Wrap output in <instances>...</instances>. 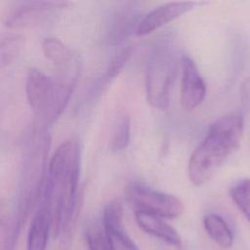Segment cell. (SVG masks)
Listing matches in <instances>:
<instances>
[{
	"instance_id": "obj_18",
	"label": "cell",
	"mask_w": 250,
	"mask_h": 250,
	"mask_svg": "<svg viewBox=\"0 0 250 250\" xmlns=\"http://www.w3.org/2000/svg\"><path fill=\"white\" fill-rule=\"evenodd\" d=\"M24 44V38L20 33L7 34L2 37L0 43L1 66H8L15 62Z\"/></svg>"
},
{
	"instance_id": "obj_6",
	"label": "cell",
	"mask_w": 250,
	"mask_h": 250,
	"mask_svg": "<svg viewBox=\"0 0 250 250\" xmlns=\"http://www.w3.org/2000/svg\"><path fill=\"white\" fill-rule=\"evenodd\" d=\"M129 200L138 207V210L146 211L166 219H174L181 216L185 206L183 201L170 193H166L143 184H133L128 188Z\"/></svg>"
},
{
	"instance_id": "obj_17",
	"label": "cell",
	"mask_w": 250,
	"mask_h": 250,
	"mask_svg": "<svg viewBox=\"0 0 250 250\" xmlns=\"http://www.w3.org/2000/svg\"><path fill=\"white\" fill-rule=\"evenodd\" d=\"M130 137L131 118L126 111H122L113 122L110 137V149L115 152L124 150L130 143Z\"/></svg>"
},
{
	"instance_id": "obj_12",
	"label": "cell",
	"mask_w": 250,
	"mask_h": 250,
	"mask_svg": "<svg viewBox=\"0 0 250 250\" xmlns=\"http://www.w3.org/2000/svg\"><path fill=\"white\" fill-rule=\"evenodd\" d=\"M45 58L56 67L57 71L77 72L81 70L79 56L65 43L56 37H47L42 42Z\"/></svg>"
},
{
	"instance_id": "obj_2",
	"label": "cell",
	"mask_w": 250,
	"mask_h": 250,
	"mask_svg": "<svg viewBox=\"0 0 250 250\" xmlns=\"http://www.w3.org/2000/svg\"><path fill=\"white\" fill-rule=\"evenodd\" d=\"M244 117L232 112L217 119L190 154L188 164L189 181L195 186L209 182L227 158L239 146Z\"/></svg>"
},
{
	"instance_id": "obj_5",
	"label": "cell",
	"mask_w": 250,
	"mask_h": 250,
	"mask_svg": "<svg viewBox=\"0 0 250 250\" xmlns=\"http://www.w3.org/2000/svg\"><path fill=\"white\" fill-rule=\"evenodd\" d=\"M178 70V60L173 45L162 41L154 46L146 67L145 87L148 104L157 109H166Z\"/></svg>"
},
{
	"instance_id": "obj_7",
	"label": "cell",
	"mask_w": 250,
	"mask_h": 250,
	"mask_svg": "<svg viewBox=\"0 0 250 250\" xmlns=\"http://www.w3.org/2000/svg\"><path fill=\"white\" fill-rule=\"evenodd\" d=\"M71 3L67 1H25L17 5L6 19L10 29L28 28L40 25Z\"/></svg>"
},
{
	"instance_id": "obj_20",
	"label": "cell",
	"mask_w": 250,
	"mask_h": 250,
	"mask_svg": "<svg viewBox=\"0 0 250 250\" xmlns=\"http://www.w3.org/2000/svg\"><path fill=\"white\" fill-rule=\"evenodd\" d=\"M88 250H111L103 228L97 225L89 226L85 230Z\"/></svg>"
},
{
	"instance_id": "obj_9",
	"label": "cell",
	"mask_w": 250,
	"mask_h": 250,
	"mask_svg": "<svg viewBox=\"0 0 250 250\" xmlns=\"http://www.w3.org/2000/svg\"><path fill=\"white\" fill-rule=\"evenodd\" d=\"M142 11L137 2H124L120 4L109 18L106 28V39L112 44L123 42L131 33H135L142 20Z\"/></svg>"
},
{
	"instance_id": "obj_1",
	"label": "cell",
	"mask_w": 250,
	"mask_h": 250,
	"mask_svg": "<svg viewBox=\"0 0 250 250\" xmlns=\"http://www.w3.org/2000/svg\"><path fill=\"white\" fill-rule=\"evenodd\" d=\"M82 146L77 138L62 143L50 158L39 205L47 211L55 237L67 243L74 228L79 205V177Z\"/></svg>"
},
{
	"instance_id": "obj_8",
	"label": "cell",
	"mask_w": 250,
	"mask_h": 250,
	"mask_svg": "<svg viewBox=\"0 0 250 250\" xmlns=\"http://www.w3.org/2000/svg\"><path fill=\"white\" fill-rule=\"evenodd\" d=\"M206 96V84L194 62L187 55L181 58V105L184 110L195 109Z\"/></svg>"
},
{
	"instance_id": "obj_14",
	"label": "cell",
	"mask_w": 250,
	"mask_h": 250,
	"mask_svg": "<svg viewBox=\"0 0 250 250\" xmlns=\"http://www.w3.org/2000/svg\"><path fill=\"white\" fill-rule=\"evenodd\" d=\"M50 232L52 228L49 215L45 208L39 205L28 229L26 250H46Z\"/></svg>"
},
{
	"instance_id": "obj_19",
	"label": "cell",
	"mask_w": 250,
	"mask_h": 250,
	"mask_svg": "<svg viewBox=\"0 0 250 250\" xmlns=\"http://www.w3.org/2000/svg\"><path fill=\"white\" fill-rule=\"evenodd\" d=\"M229 194L236 207L250 224V179L235 182L229 188Z\"/></svg>"
},
{
	"instance_id": "obj_10",
	"label": "cell",
	"mask_w": 250,
	"mask_h": 250,
	"mask_svg": "<svg viewBox=\"0 0 250 250\" xmlns=\"http://www.w3.org/2000/svg\"><path fill=\"white\" fill-rule=\"evenodd\" d=\"M103 229L111 250H140L126 232L123 212L119 201L107 203L103 212Z\"/></svg>"
},
{
	"instance_id": "obj_13",
	"label": "cell",
	"mask_w": 250,
	"mask_h": 250,
	"mask_svg": "<svg viewBox=\"0 0 250 250\" xmlns=\"http://www.w3.org/2000/svg\"><path fill=\"white\" fill-rule=\"evenodd\" d=\"M135 221L138 227L147 234H150L165 243L180 248L182 246V239L177 230L165 222L164 218L157 215L137 210L135 212Z\"/></svg>"
},
{
	"instance_id": "obj_11",
	"label": "cell",
	"mask_w": 250,
	"mask_h": 250,
	"mask_svg": "<svg viewBox=\"0 0 250 250\" xmlns=\"http://www.w3.org/2000/svg\"><path fill=\"white\" fill-rule=\"evenodd\" d=\"M196 4L195 2H168L160 5L142 17L135 34L137 36L147 35L189 12Z\"/></svg>"
},
{
	"instance_id": "obj_16",
	"label": "cell",
	"mask_w": 250,
	"mask_h": 250,
	"mask_svg": "<svg viewBox=\"0 0 250 250\" xmlns=\"http://www.w3.org/2000/svg\"><path fill=\"white\" fill-rule=\"evenodd\" d=\"M204 229L209 237L220 247L229 248L233 243V235L226 220L216 214L208 213L203 218Z\"/></svg>"
},
{
	"instance_id": "obj_21",
	"label": "cell",
	"mask_w": 250,
	"mask_h": 250,
	"mask_svg": "<svg viewBox=\"0 0 250 250\" xmlns=\"http://www.w3.org/2000/svg\"><path fill=\"white\" fill-rule=\"evenodd\" d=\"M240 101L242 104V108L249 112L250 111V76L245 77L241 82L240 89Z\"/></svg>"
},
{
	"instance_id": "obj_4",
	"label": "cell",
	"mask_w": 250,
	"mask_h": 250,
	"mask_svg": "<svg viewBox=\"0 0 250 250\" xmlns=\"http://www.w3.org/2000/svg\"><path fill=\"white\" fill-rule=\"evenodd\" d=\"M78 77V74L60 71L55 75H48L38 68L28 70L25 94L34 113L32 127L49 130L65 109Z\"/></svg>"
},
{
	"instance_id": "obj_15",
	"label": "cell",
	"mask_w": 250,
	"mask_h": 250,
	"mask_svg": "<svg viewBox=\"0 0 250 250\" xmlns=\"http://www.w3.org/2000/svg\"><path fill=\"white\" fill-rule=\"evenodd\" d=\"M133 51H134V46L132 44H129L121 48L114 55V57L110 60L107 67L105 68L104 74L96 81L95 85L92 87V92H91L92 98L94 99L99 98L107 89L110 83L122 71L124 65L130 59Z\"/></svg>"
},
{
	"instance_id": "obj_3",
	"label": "cell",
	"mask_w": 250,
	"mask_h": 250,
	"mask_svg": "<svg viewBox=\"0 0 250 250\" xmlns=\"http://www.w3.org/2000/svg\"><path fill=\"white\" fill-rule=\"evenodd\" d=\"M50 146L49 130L32 127L22 148L18 202L13 213L21 225H24L30 211L41 200L50 161Z\"/></svg>"
}]
</instances>
